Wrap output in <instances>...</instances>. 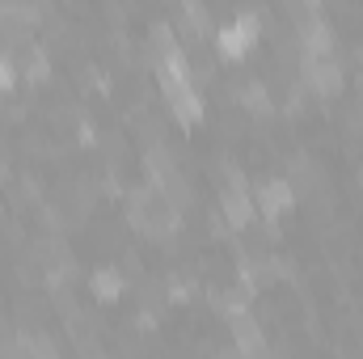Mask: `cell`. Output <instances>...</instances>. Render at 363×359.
Listing matches in <instances>:
<instances>
[{
    "label": "cell",
    "instance_id": "obj_1",
    "mask_svg": "<svg viewBox=\"0 0 363 359\" xmlns=\"http://www.w3.org/2000/svg\"><path fill=\"white\" fill-rule=\"evenodd\" d=\"M220 216H224V224H233V228H250L254 216H258L254 194H250V182L241 178L237 170H228V182H224V190H220Z\"/></svg>",
    "mask_w": 363,
    "mask_h": 359
},
{
    "label": "cell",
    "instance_id": "obj_2",
    "mask_svg": "<svg viewBox=\"0 0 363 359\" xmlns=\"http://www.w3.org/2000/svg\"><path fill=\"white\" fill-rule=\"evenodd\" d=\"M258 17L254 13H241V17H233L228 26H220L216 30V51L224 55V60H245L250 51H254V43H258Z\"/></svg>",
    "mask_w": 363,
    "mask_h": 359
},
{
    "label": "cell",
    "instance_id": "obj_3",
    "mask_svg": "<svg viewBox=\"0 0 363 359\" xmlns=\"http://www.w3.org/2000/svg\"><path fill=\"white\" fill-rule=\"evenodd\" d=\"M304 89L317 93V97H338L342 93V64L334 55L304 60Z\"/></svg>",
    "mask_w": 363,
    "mask_h": 359
},
{
    "label": "cell",
    "instance_id": "obj_4",
    "mask_svg": "<svg viewBox=\"0 0 363 359\" xmlns=\"http://www.w3.org/2000/svg\"><path fill=\"white\" fill-rule=\"evenodd\" d=\"M291 199H296V190H291L287 178H271L254 190V207H258L262 220H283V211L291 207Z\"/></svg>",
    "mask_w": 363,
    "mask_h": 359
},
{
    "label": "cell",
    "instance_id": "obj_5",
    "mask_svg": "<svg viewBox=\"0 0 363 359\" xmlns=\"http://www.w3.org/2000/svg\"><path fill=\"white\" fill-rule=\"evenodd\" d=\"M300 55H304V60L334 55V30H330L321 17H308V21H300Z\"/></svg>",
    "mask_w": 363,
    "mask_h": 359
},
{
    "label": "cell",
    "instance_id": "obj_6",
    "mask_svg": "<svg viewBox=\"0 0 363 359\" xmlns=\"http://www.w3.org/2000/svg\"><path fill=\"white\" fill-rule=\"evenodd\" d=\"M165 101H169V110H174V118H178L182 127H194L203 118V97H199L194 85H186L178 93H165Z\"/></svg>",
    "mask_w": 363,
    "mask_h": 359
},
{
    "label": "cell",
    "instance_id": "obj_7",
    "mask_svg": "<svg viewBox=\"0 0 363 359\" xmlns=\"http://www.w3.org/2000/svg\"><path fill=\"white\" fill-rule=\"evenodd\" d=\"M228 326H233V334H237V351H245V355H262V351H267V343H262V334H258V326H254L250 313L233 317Z\"/></svg>",
    "mask_w": 363,
    "mask_h": 359
},
{
    "label": "cell",
    "instance_id": "obj_8",
    "mask_svg": "<svg viewBox=\"0 0 363 359\" xmlns=\"http://www.w3.org/2000/svg\"><path fill=\"white\" fill-rule=\"evenodd\" d=\"M13 64L26 72V81H30V85L47 81V72H51V64H47V51H43V47H26L21 55H13Z\"/></svg>",
    "mask_w": 363,
    "mask_h": 359
},
{
    "label": "cell",
    "instance_id": "obj_9",
    "mask_svg": "<svg viewBox=\"0 0 363 359\" xmlns=\"http://www.w3.org/2000/svg\"><path fill=\"white\" fill-rule=\"evenodd\" d=\"M287 182H291V190H317L325 174L313 165V161H304V157H291V165H287Z\"/></svg>",
    "mask_w": 363,
    "mask_h": 359
},
{
    "label": "cell",
    "instance_id": "obj_10",
    "mask_svg": "<svg viewBox=\"0 0 363 359\" xmlns=\"http://www.w3.org/2000/svg\"><path fill=\"white\" fill-rule=\"evenodd\" d=\"M237 97H241V106L250 110V114H271V93L262 81H250V85H237Z\"/></svg>",
    "mask_w": 363,
    "mask_h": 359
},
{
    "label": "cell",
    "instance_id": "obj_11",
    "mask_svg": "<svg viewBox=\"0 0 363 359\" xmlns=\"http://www.w3.org/2000/svg\"><path fill=\"white\" fill-rule=\"evenodd\" d=\"M89 287H93L97 300H118V296H123V275L110 270V267H101V270H93Z\"/></svg>",
    "mask_w": 363,
    "mask_h": 359
},
{
    "label": "cell",
    "instance_id": "obj_12",
    "mask_svg": "<svg viewBox=\"0 0 363 359\" xmlns=\"http://www.w3.org/2000/svg\"><path fill=\"white\" fill-rule=\"evenodd\" d=\"M169 51H178L174 30H169V26H152V34H148V55H152V64H157V60H165Z\"/></svg>",
    "mask_w": 363,
    "mask_h": 359
},
{
    "label": "cell",
    "instance_id": "obj_13",
    "mask_svg": "<svg viewBox=\"0 0 363 359\" xmlns=\"http://www.w3.org/2000/svg\"><path fill=\"white\" fill-rule=\"evenodd\" d=\"M283 9H287V17L296 26L308 21V17H321V0H283Z\"/></svg>",
    "mask_w": 363,
    "mask_h": 359
},
{
    "label": "cell",
    "instance_id": "obj_14",
    "mask_svg": "<svg viewBox=\"0 0 363 359\" xmlns=\"http://www.w3.org/2000/svg\"><path fill=\"white\" fill-rule=\"evenodd\" d=\"M17 85V64H13V55H0V97H9Z\"/></svg>",
    "mask_w": 363,
    "mask_h": 359
}]
</instances>
